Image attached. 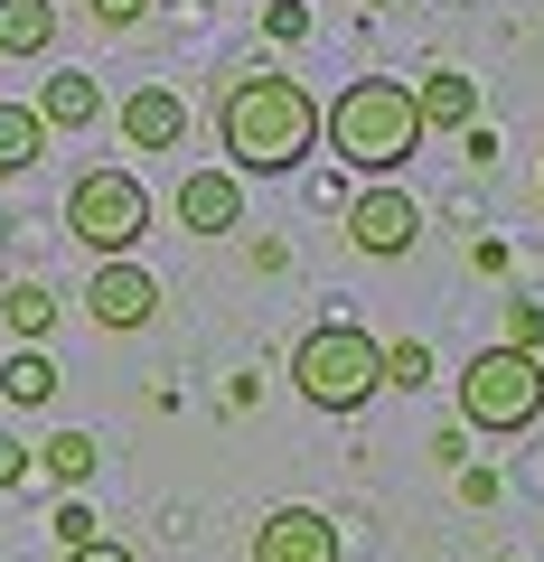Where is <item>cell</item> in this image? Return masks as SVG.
I'll return each instance as SVG.
<instances>
[{
	"label": "cell",
	"mask_w": 544,
	"mask_h": 562,
	"mask_svg": "<svg viewBox=\"0 0 544 562\" xmlns=\"http://www.w3.org/2000/svg\"><path fill=\"white\" fill-rule=\"evenodd\" d=\"M85 319H95V328H151V319H160V281H151L142 262H95V281H85Z\"/></svg>",
	"instance_id": "obj_7"
},
{
	"label": "cell",
	"mask_w": 544,
	"mask_h": 562,
	"mask_svg": "<svg viewBox=\"0 0 544 562\" xmlns=\"http://www.w3.org/2000/svg\"><path fill=\"white\" fill-rule=\"evenodd\" d=\"M320 150H338V169H357V179H395V169L423 150L413 85H395V76H357L338 103H320Z\"/></svg>",
	"instance_id": "obj_2"
},
{
	"label": "cell",
	"mask_w": 544,
	"mask_h": 562,
	"mask_svg": "<svg viewBox=\"0 0 544 562\" xmlns=\"http://www.w3.org/2000/svg\"><path fill=\"white\" fill-rule=\"evenodd\" d=\"M179 225L188 235H235L244 225V179L235 169H188L179 179Z\"/></svg>",
	"instance_id": "obj_9"
},
{
	"label": "cell",
	"mask_w": 544,
	"mask_h": 562,
	"mask_svg": "<svg viewBox=\"0 0 544 562\" xmlns=\"http://www.w3.org/2000/svg\"><path fill=\"white\" fill-rule=\"evenodd\" d=\"M535 413H544V357H525V347H479V357L460 366V422L469 431L517 441V431H535Z\"/></svg>",
	"instance_id": "obj_4"
},
{
	"label": "cell",
	"mask_w": 544,
	"mask_h": 562,
	"mask_svg": "<svg viewBox=\"0 0 544 562\" xmlns=\"http://www.w3.org/2000/svg\"><path fill=\"white\" fill-rule=\"evenodd\" d=\"M254 562H338V525L320 506H273L254 525Z\"/></svg>",
	"instance_id": "obj_8"
},
{
	"label": "cell",
	"mask_w": 544,
	"mask_h": 562,
	"mask_svg": "<svg viewBox=\"0 0 544 562\" xmlns=\"http://www.w3.org/2000/svg\"><path fill=\"white\" fill-rule=\"evenodd\" d=\"M0 394H10V403H47V394H57V366H47V347H20V357L0 366Z\"/></svg>",
	"instance_id": "obj_17"
},
{
	"label": "cell",
	"mask_w": 544,
	"mask_h": 562,
	"mask_svg": "<svg viewBox=\"0 0 544 562\" xmlns=\"http://www.w3.org/2000/svg\"><path fill=\"white\" fill-rule=\"evenodd\" d=\"M413 113H423V132H469L479 85H469V76H423V85H413Z\"/></svg>",
	"instance_id": "obj_13"
},
{
	"label": "cell",
	"mask_w": 544,
	"mask_h": 562,
	"mask_svg": "<svg viewBox=\"0 0 544 562\" xmlns=\"http://www.w3.org/2000/svg\"><path fill=\"white\" fill-rule=\"evenodd\" d=\"M66 562H142V553H132V543H113V535H95V543H76Z\"/></svg>",
	"instance_id": "obj_21"
},
{
	"label": "cell",
	"mask_w": 544,
	"mask_h": 562,
	"mask_svg": "<svg viewBox=\"0 0 544 562\" xmlns=\"http://www.w3.org/2000/svg\"><path fill=\"white\" fill-rule=\"evenodd\" d=\"M385 384H432V347L423 338H395V347H385Z\"/></svg>",
	"instance_id": "obj_18"
},
{
	"label": "cell",
	"mask_w": 544,
	"mask_h": 562,
	"mask_svg": "<svg viewBox=\"0 0 544 562\" xmlns=\"http://www.w3.org/2000/svg\"><path fill=\"white\" fill-rule=\"evenodd\" d=\"M498 347H525V357H535V347H544V310L535 301H507V338Z\"/></svg>",
	"instance_id": "obj_19"
},
{
	"label": "cell",
	"mask_w": 544,
	"mask_h": 562,
	"mask_svg": "<svg viewBox=\"0 0 544 562\" xmlns=\"http://www.w3.org/2000/svg\"><path fill=\"white\" fill-rule=\"evenodd\" d=\"M376 384H385V347L366 338V328H347V319L310 328V338L291 347V394H301L310 413H366Z\"/></svg>",
	"instance_id": "obj_3"
},
{
	"label": "cell",
	"mask_w": 544,
	"mask_h": 562,
	"mask_svg": "<svg viewBox=\"0 0 544 562\" xmlns=\"http://www.w3.org/2000/svg\"><path fill=\"white\" fill-rule=\"evenodd\" d=\"M38 469H47V479L66 487V497H85V479L103 469V450L85 441V431H47V441H38Z\"/></svg>",
	"instance_id": "obj_14"
},
{
	"label": "cell",
	"mask_w": 544,
	"mask_h": 562,
	"mask_svg": "<svg viewBox=\"0 0 544 562\" xmlns=\"http://www.w3.org/2000/svg\"><path fill=\"white\" fill-rule=\"evenodd\" d=\"M95 535H103V525H95V506H85V497H66V506H57V543L76 553V543H95Z\"/></svg>",
	"instance_id": "obj_20"
},
{
	"label": "cell",
	"mask_w": 544,
	"mask_h": 562,
	"mask_svg": "<svg viewBox=\"0 0 544 562\" xmlns=\"http://www.w3.org/2000/svg\"><path fill=\"white\" fill-rule=\"evenodd\" d=\"M357 10H376V0H357Z\"/></svg>",
	"instance_id": "obj_24"
},
{
	"label": "cell",
	"mask_w": 544,
	"mask_h": 562,
	"mask_svg": "<svg viewBox=\"0 0 544 562\" xmlns=\"http://www.w3.org/2000/svg\"><path fill=\"white\" fill-rule=\"evenodd\" d=\"M38 150H47V122L29 113V103H0V179L38 169Z\"/></svg>",
	"instance_id": "obj_16"
},
{
	"label": "cell",
	"mask_w": 544,
	"mask_h": 562,
	"mask_svg": "<svg viewBox=\"0 0 544 562\" xmlns=\"http://www.w3.org/2000/svg\"><path fill=\"white\" fill-rule=\"evenodd\" d=\"M57 47V0H0V57H47Z\"/></svg>",
	"instance_id": "obj_12"
},
{
	"label": "cell",
	"mask_w": 544,
	"mask_h": 562,
	"mask_svg": "<svg viewBox=\"0 0 544 562\" xmlns=\"http://www.w3.org/2000/svg\"><path fill=\"white\" fill-rule=\"evenodd\" d=\"M66 235H76L85 254H103V262H132V244L151 235V188L132 179V169H85V179L66 188Z\"/></svg>",
	"instance_id": "obj_5"
},
{
	"label": "cell",
	"mask_w": 544,
	"mask_h": 562,
	"mask_svg": "<svg viewBox=\"0 0 544 562\" xmlns=\"http://www.w3.org/2000/svg\"><path fill=\"white\" fill-rule=\"evenodd\" d=\"M29 113H38L47 132H95V122H103V85L66 66V76H47V85H38V103H29Z\"/></svg>",
	"instance_id": "obj_11"
},
{
	"label": "cell",
	"mask_w": 544,
	"mask_h": 562,
	"mask_svg": "<svg viewBox=\"0 0 544 562\" xmlns=\"http://www.w3.org/2000/svg\"><path fill=\"white\" fill-rule=\"evenodd\" d=\"M0 319H10L20 347H38L47 328H57V291H47V281H10V291H0Z\"/></svg>",
	"instance_id": "obj_15"
},
{
	"label": "cell",
	"mask_w": 544,
	"mask_h": 562,
	"mask_svg": "<svg viewBox=\"0 0 544 562\" xmlns=\"http://www.w3.org/2000/svg\"><path fill=\"white\" fill-rule=\"evenodd\" d=\"M122 140H132V150H179L188 140V103L169 94V85H142V94H122Z\"/></svg>",
	"instance_id": "obj_10"
},
{
	"label": "cell",
	"mask_w": 544,
	"mask_h": 562,
	"mask_svg": "<svg viewBox=\"0 0 544 562\" xmlns=\"http://www.w3.org/2000/svg\"><path fill=\"white\" fill-rule=\"evenodd\" d=\"M217 140L235 179H282L320 150V103L301 76H235L217 103Z\"/></svg>",
	"instance_id": "obj_1"
},
{
	"label": "cell",
	"mask_w": 544,
	"mask_h": 562,
	"mask_svg": "<svg viewBox=\"0 0 544 562\" xmlns=\"http://www.w3.org/2000/svg\"><path fill=\"white\" fill-rule=\"evenodd\" d=\"M85 10H95L103 29H132V20H142V10H151V0H85Z\"/></svg>",
	"instance_id": "obj_22"
},
{
	"label": "cell",
	"mask_w": 544,
	"mask_h": 562,
	"mask_svg": "<svg viewBox=\"0 0 544 562\" xmlns=\"http://www.w3.org/2000/svg\"><path fill=\"white\" fill-rule=\"evenodd\" d=\"M413 235H423V206L403 198L395 179H376V188H357V198H347V244H357V254L395 262V254H413Z\"/></svg>",
	"instance_id": "obj_6"
},
{
	"label": "cell",
	"mask_w": 544,
	"mask_h": 562,
	"mask_svg": "<svg viewBox=\"0 0 544 562\" xmlns=\"http://www.w3.org/2000/svg\"><path fill=\"white\" fill-rule=\"evenodd\" d=\"M29 469H38V450H20V441H0V487H20Z\"/></svg>",
	"instance_id": "obj_23"
}]
</instances>
